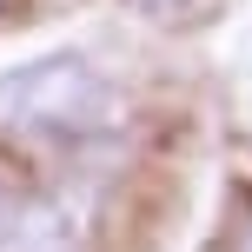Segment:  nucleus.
Returning <instances> with one entry per match:
<instances>
[{
	"label": "nucleus",
	"mask_w": 252,
	"mask_h": 252,
	"mask_svg": "<svg viewBox=\"0 0 252 252\" xmlns=\"http://www.w3.org/2000/svg\"><path fill=\"white\" fill-rule=\"evenodd\" d=\"M213 252H252V199L239 206V219L219 232V246H213Z\"/></svg>",
	"instance_id": "7ed1b4c3"
},
{
	"label": "nucleus",
	"mask_w": 252,
	"mask_h": 252,
	"mask_svg": "<svg viewBox=\"0 0 252 252\" xmlns=\"http://www.w3.org/2000/svg\"><path fill=\"white\" fill-rule=\"evenodd\" d=\"M139 20H159V27H179V20H206L219 13V0H126Z\"/></svg>",
	"instance_id": "f03ea898"
},
{
	"label": "nucleus",
	"mask_w": 252,
	"mask_h": 252,
	"mask_svg": "<svg viewBox=\"0 0 252 252\" xmlns=\"http://www.w3.org/2000/svg\"><path fill=\"white\" fill-rule=\"evenodd\" d=\"M126 120L120 87L80 53H53L0 80V133L27 146H80Z\"/></svg>",
	"instance_id": "f257e3e1"
}]
</instances>
